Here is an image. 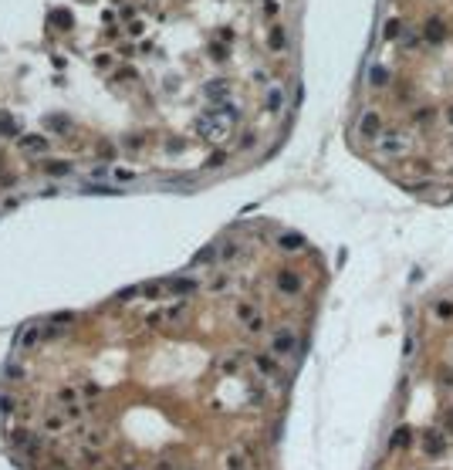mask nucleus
<instances>
[{"label":"nucleus","instance_id":"obj_36","mask_svg":"<svg viewBox=\"0 0 453 470\" xmlns=\"http://www.w3.org/2000/svg\"><path fill=\"white\" fill-rule=\"evenodd\" d=\"M54 20H58V24H61V27H71V14H58Z\"/></svg>","mask_w":453,"mask_h":470},{"label":"nucleus","instance_id":"obj_18","mask_svg":"<svg viewBox=\"0 0 453 470\" xmlns=\"http://www.w3.org/2000/svg\"><path fill=\"white\" fill-rule=\"evenodd\" d=\"M281 105H284V92H281V88H271V92H267V108L277 112Z\"/></svg>","mask_w":453,"mask_h":470},{"label":"nucleus","instance_id":"obj_1","mask_svg":"<svg viewBox=\"0 0 453 470\" xmlns=\"http://www.w3.org/2000/svg\"><path fill=\"white\" fill-rule=\"evenodd\" d=\"M230 129H234V122H227L223 115H217V112H210V115H200V119H196V132H200V139L213 142V146L227 142Z\"/></svg>","mask_w":453,"mask_h":470},{"label":"nucleus","instance_id":"obj_9","mask_svg":"<svg viewBox=\"0 0 453 470\" xmlns=\"http://www.w3.org/2000/svg\"><path fill=\"white\" fill-rule=\"evenodd\" d=\"M277 291H284V294H298V291H301V274H294V271H281V274H277Z\"/></svg>","mask_w":453,"mask_h":470},{"label":"nucleus","instance_id":"obj_23","mask_svg":"<svg viewBox=\"0 0 453 470\" xmlns=\"http://www.w3.org/2000/svg\"><path fill=\"white\" fill-rule=\"evenodd\" d=\"M399 34H403V20H396V17L386 20V38H389V41H396Z\"/></svg>","mask_w":453,"mask_h":470},{"label":"nucleus","instance_id":"obj_21","mask_svg":"<svg viewBox=\"0 0 453 470\" xmlns=\"http://www.w3.org/2000/svg\"><path fill=\"white\" fill-rule=\"evenodd\" d=\"M78 393L85 396V399H98V396H102V385H98V382H81Z\"/></svg>","mask_w":453,"mask_h":470},{"label":"nucleus","instance_id":"obj_20","mask_svg":"<svg viewBox=\"0 0 453 470\" xmlns=\"http://www.w3.org/2000/svg\"><path fill=\"white\" fill-rule=\"evenodd\" d=\"M227 470H247L244 453H227Z\"/></svg>","mask_w":453,"mask_h":470},{"label":"nucleus","instance_id":"obj_2","mask_svg":"<svg viewBox=\"0 0 453 470\" xmlns=\"http://www.w3.org/2000/svg\"><path fill=\"white\" fill-rule=\"evenodd\" d=\"M298 345H301V335L294 328H288V325L271 331V355L274 358H294L298 355Z\"/></svg>","mask_w":453,"mask_h":470},{"label":"nucleus","instance_id":"obj_25","mask_svg":"<svg viewBox=\"0 0 453 470\" xmlns=\"http://www.w3.org/2000/svg\"><path fill=\"white\" fill-rule=\"evenodd\" d=\"M213 257H217V247H203V251H200V254L193 257V264H210Z\"/></svg>","mask_w":453,"mask_h":470},{"label":"nucleus","instance_id":"obj_22","mask_svg":"<svg viewBox=\"0 0 453 470\" xmlns=\"http://www.w3.org/2000/svg\"><path fill=\"white\" fill-rule=\"evenodd\" d=\"M44 170L51 173V176H68L71 166H68V162H44Z\"/></svg>","mask_w":453,"mask_h":470},{"label":"nucleus","instance_id":"obj_32","mask_svg":"<svg viewBox=\"0 0 453 470\" xmlns=\"http://www.w3.org/2000/svg\"><path fill=\"white\" fill-rule=\"evenodd\" d=\"M14 406H17V403H14L10 396H0V409H4V413H7V409H10V413H14Z\"/></svg>","mask_w":453,"mask_h":470},{"label":"nucleus","instance_id":"obj_8","mask_svg":"<svg viewBox=\"0 0 453 470\" xmlns=\"http://www.w3.org/2000/svg\"><path fill=\"white\" fill-rule=\"evenodd\" d=\"M413 436L416 433L409 430V426H396V430L389 433V447H392V450H406V447H413Z\"/></svg>","mask_w":453,"mask_h":470},{"label":"nucleus","instance_id":"obj_12","mask_svg":"<svg viewBox=\"0 0 453 470\" xmlns=\"http://www.w3.org/2000/svg\"><path fill=\"white\" fill-rule=\"evenodd\" d=\"M379 129H382V122H379V115H376V112L362 115V122H359V132L365 135V139H376V135H379Z\"/></svg>","mask_w":453,"mask_h":470},{"label":"nucleus","instance_id":"obj_10","mask_svg":"<svg viewBox=\"0 0 453 470\" xmlns=\"http://www.w3.org/2000/svg\"><path fill=\"white\" fill-rule=\"evenodd\" d=\"M254 369H257V372H264L267 379H277V376H281V366L274 362V355H261V352L254 355Z\"/></svg>","mask_w":453,"mask_h":470},{"label":"nucleus","instance_id":"obj_19","mask_svg":"<svg viewBox=\"0 0 453 470\" xmlns=\"http://www.w3.org/2000/svg\"><path fill=\"white\" fill-rule=\"evenodd\" d=\"M85 440L92 443V447H105V443H108V433H105V430H88Z\"/></svg>","mask_w":453,"mask_h":470},{"label":"nucleus","instance_id":"obj_35","mask_svg":"<svg viewBox=\"0 0 453 470\" xmlns=\"http://www.w3.org/2000/svg\"><path fill=\"white\" fill-rule=\"evenodd\" d=\"M227 288V278H213V284H210V291H223Z\"/></svg>","mask_w":453,"mask_h":470},{"label":"nucleus","instance_id":"obj_16","mask_svg":"<svg viewBox=\"0 0 453 470\" xmlns=\"http://www.w3.org/2000/svg\"><path fill=\"white\" fill-rule=\"evenodd\" d=\"M281 247H284V251H301V247H304V237L301 234H284L281 237Z\"/></svg>","mask_w":453,"mask_h":470},{"label":"nucleus","instance_id":"obj_6","mask_svg":"<svg viewBox=\"0 0 453 470\" xmlns=\"http://www.w3.org/2000/svg\"><path fill=\"white\" fill-rule=\"evenodd\" d=\"M379 149L389 152V156H396V152L406 149V135H403V132H386V135L379 139Z\"/></svg>","mask_w":453,"mask_h":470},{"label":"nucleus","instance_id":"obj_30","mask_svg":"<svg viewBox=\"0 0 453 470\" xmlns=\"http://www.w3.org/2000/svg\"><path fill=\"white\" fill-rule=\"evenodd\" d=\"M369 78H372V85H382V81H386V71H382V68H372Z\"/></svg>","mask_w":453,"mask_h":470},{"label":"nucleus","instance_id":"obj_17","mask_svg":"<svg viewBox=\"0 0 453 470\" xmlns=\"http://www.w3.org/2000/svg\"><path fill=\"white\" fill-rule=\"evenodd\" d=\"M24 149H27V152H44L47 139H41V135H24Z\"/></svg>","mask_w":453,"mask_h":470},{"label":"nucleus","instance_id":"obj_7","mask_svg":"<svg viewBox=\"0 0 453 470\" xmlns=\"http://www.w3.org/2000/svg\"><path fill=\"white\" fill-rule=\"evenodd\" d=\"M423 38L430 41V44H440V41L446 38V24H443V17H430V20H426Z\"/></svg>","mask_w":453,"mask_h":470},{"label":"nucleus","instance_id":"obj_38","mask_svg":"<svg viewBox=\"0 0 453 470\" xmlns=\"http://www.w3.org/2000/svg\"><path fill=\"white\" fill-rule=\"evenodd\" d=\"M125 470H142V467H135V463H129V467H125Z\"/></svg>","mask_w":453,"mask_h":470},{"label":"nucleus","instance_id":"obj_34","mask_svg":"<svg viewBox=\"0 0 453 470\" xmlns=\"http://www.w3.org/2000/svg\"><path fill=\"white\" fill-rule=\"evenodd\" d=\"M443 430L453 433V409H446V413H443Z\"/></svg>","mask_w":453,"mask_h":470},{"label":"nucleus","instance_id":"obj_29","mask_svg":"<svg viewBox=\"0 0 453 470\" xmlns=\"http://www.w3.org/2000/svg\"><path fill=\"white\" fill-rule=\"evenodd\" d=\"M237 251H240L237 244H227V247H223V254H220V257H223V261H234V257H237Z\"/></svg>","mask_w":453,"mask_h":470},{"label":"nucleus","instance_id":"obj_5","mask_svg":"<svg viewBox=\"0 0 453 470\" xmlns=\"http://www.w3.org/2000/svg\"><path fill=\"white\" fill-rule=\"evenodd\" d=\"M203 95H207V102L220 105L223 98H230V81H223V78H217V81H207V85H203Z\"/></svg>","mask_w":453,"mask_h":470},{"label":"nucleus","instance_id":"obj_33","mask_svg":"<svg viewBox=\"0 0 453 470\" xmlns=\"http://www.w3.org/2000/svg\"><path fill=\"white\" fill-rule=\"evenodd\" d=\"M271 47H284V31H274L271 34Z\"/></svg>","mask_w":453,"mask_h":470},{"label":"nucleus","instance_id":"obj_24","mask_svg":"<svg viewBox=\"0 0 453 470\" xmlns=\"http://www.w3.org/2000/svg\"><path fill=\"white\" fill-rule=\"evenodd\" d=\"M0 132H4V135H17V122H14L10 115H0Z\"/></svg>","mask_w":453,"mask_h":470},{"label":"nucleus","instance_id":"obj_39","mask_svg":"<svg viewBox=\"0 0 453 470\" xmlns=\"http://www.w3.org/2000/svg\"><path fill=\"white\" fill-rule=\"evenodd\" d=\"M446 119H450V122H453V108H450V112H446Z\"/></svg>","mask_w":453,"mask_h":470},{"label":"nucleus","instance_id":"obj_31","mask_svg":"<svg viewBox=\"0 0 453 470\" xmlns=\"http://www.w3.org/2000/svg\"><path fill=\"white\" fill-rule=\"evenodd\" d=\"M4 372H7L10 379H20V376H24V369H20L17 362H14V366H7V369H4Z\"/></svg>","mask_w":453,"mask_h":470},{"label":"nucleus","instance_id":"obj_3","mask_svg":"<svg viewBox=\"0 0 453 470\" xmlns=\"http://www.w3.org/2000/svg\"><path fill=\"white\" fill-rule=\"evenodd\" d=\"M237 321H240L250 335H261V331L267 328V321H264V315H261V308H257V305H247V301H244V305H237Z\"/></svg>","mask_w":453,"mask_h":470},{"label":"nucleus","instance_id":"obj_27","mask_svg":"<svg viewBox=\"0 0 453 470\" xmlns=\"http://www.w3.org/2000/svg\"><path fill=\"white\" fill-rule=\"evenodd\" d=\"M436 315L440 318H453V301H436Z\"/></svg>","mask_w":453,"mask_h":470},{"label":"nucleus","instance_id":"obj_37","mask_svg":"<svg viewBox=\"0 0 453 470\" xmlns=\"http://www.w3.org/2000/svg\"><path fill=\"white\" fill-rule=\"evenodd\" d=\"M92 176H95V179H102V176H108V170H105V166H95Z\"/></svg>","mask_w":453,"mask_h":470},{"label":"nucleus","instance_id":"obj_28","mask_svg":"<svg viewBox=\"0 0 453 470\" xmlns=\"http://www.w3.org/2000/svg\"><path fill=\"white\" fill-rule=\"evenodd\" d=\"M112 176H115V179H122V183H132L135 173H132V170H112Z\"/></svg>","mask_w":453,"mask_h":470},{"label":"nucleus","instance_id":"obj_14","mask_svg":"<svg viewBox=\"0 0 453 470\" xmlns=\"http://www.w3.org/2000/svg\"><path fill=\"white\" fill-rule=\"evenodd\" d=\"M200 281H193V278H176V281H169V291L173 294H189V291H196Z\"/></svg>","mask_w":453,"mask_h":470},{"label":"nucleus","instance_id":"obj_11","mask_svg":"<svg viewBox=\"0 0 453 470\" xmlns=\"http://www.w3.org/2000/svg\"><path fill=\"white\" fill-rule=\"evenodd\" d=\"M38 342H44V325H31V328H24V331H20V339H17V345L31 348V345H38Z\"/></svg>","mask_w":453,"mask_h":470},{"label":"nucleus","instance_id":"obj_13","mask_svg":"<svg viewBox=\"0 0 453 470\" xmlns=\"http://www.w3.org/2000/svg\"><path fill=\"white\" fill-rule=\"evenodd\" d=\"M78 396H81L78 389L65 385V389H58V393H54V403H58V406H65V409H68V406H75V403H78Z\"/></svg>","mask_w":453,"mask_h":470},{"label":"nucleus","instance_id":"obj_26","mask_svg":"<svg viewBox=\"0 0 453 470\" xmlns=\"http://www.w3.org/2000/svg\"><path fill=\"white\" fill-rule=\"evenodd\" d=\"M81 193H95V197H108V193H115V189H112V186H98V183L92 186V183H88V186H81Z\"/></svg>","mask_w":453,"mask_h":470},{"label":"nucleus","instance_id":"obj_15","mask_svg":"<svg viewBox=\"0 0 453 470\" xmlns=\"http://www.w3.org/2000/svg\"><path fill=\"white\" fill-rule=\"evenodd\" d=\"M65 420H68V416H61V413H47L41 426H44L47 433H61V430H65Z\"/></svg>","mask_w":453,"mask_h":470},{"label":"nucleus","instance_id":"obj_4","mask_svg":"<svg viewBox=\"0 0 453 470\" xmlns=\"http://www.w3.org/2000/svg\"><path fill=\"white\" fill-rule=\"evenodd\" d=\"M419 447H423L426 457H443L446 453V433L440 426H426L423 436H419Z\"/></svg>","mask_w":453,"mask_h":470}]
</instances>
